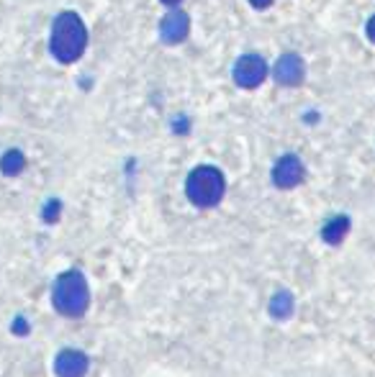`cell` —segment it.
<instances>
[{
	"instance_id": "obj_15",
	"label": "cell",
	"mask_w": 375,
	"mask_h": 377,
	"mask_svg": "<svg viewBox=\"0 0 375 377\" xmlns=\"http://www.w3.org/2000/svg\"><path fill=\"white\" fill-rule=\"evenodd\" d=\"M162 3H165V6H170V8H175L178 3H180V0H162Z\"/></svg>"
},
{
	"instance_id": "obj_5",
	"label": "cell",
	"mask_w": 375,
	"mask_h": 377,
	"mask_svg": "<svg viewBox=\"0 0 375 377\" xmlns=\"http://www.w3.org/2000/svg\"><path fill=\"white\" fill-rule=\"evenodd\" d=\"M272 77L283 88H296L306 77V65H303L298 54H283L272 67Z\"/></svg>"
},
{
	"instance_id": "obj_8",
	"label": "cell",
	"mask_w": 375,
	"mask_h": 377,
	"mask_svg": "<svg viewBox=\"0 0 375 377\" xmlns=\"http://www.w3.org/2000/svg\"><path fill=\"white\" fill-rule=\"evenodd\" d=\"M54 372L57 377H83L88 372V357L77 349H62L54 359Z\"/></svg>"
},
{
	"instance_id": "obj_14",
	"label": "cell",
	"mask_w": 375,
	"mask_h": 377,
	"mask_svg": "<svg viewBox=\"0 0 375 377\" xmlns=\"http://www.w3.org/2000/svg\"><path fill=\"white\" fill-rule=\"evenodd\" d=\"M365 31H368V39L375 44V15L368 21V29H365Z\"/></svg>"
},
{
	"instance_id": "obj_4",
	"label": "cell",
	"mask_w": 375,
	"mask_h": 377,
	"mask_svg": "<svg viewBox=\"0 0 375 377\" xmlns=\"http://www.w3.org/2000/svg\"><path fill=\"white\" fill-rule=\"evenodd\" d=\"M265 77H268V62L263 57H257V54H244L234 65V82L244 90L260 88Z\"/></svg>"
},
{
	"instance_id": "obj_3",
	"label": "cell",
	"mask_w": 375,
	"mask_h": 377,
	"mask_svg": "<svg viewBox=\"0 0 375 377\" xmlns=\"http://www.w3.org/2000/svg\"><path fill=\"white\" fill-rule=\"evenodd\" d=\"M226 192V180L221 170L211 167V164H201L195 167L185 180V195L188 200L198 208H213L221 203Z\"/></svg>"
},
{
	"instance_id": "obj_9",
	"label": "cell",
	"mask_w": 375,
	"mask_h": 377,
	"mask_svg": "<svg viewBox=\"0 0 375 377\" xmlns=\"http://www.w3.org/2000/svg\"><path fill=\"white\" fill-rule=\"evenodd\" d=\"M347 231H350V218H347V216H334V218L324 226L322 237L327 244H339V242L347 237Z\"/></svg>"
},
{
	"instance_id": "obj_7",
	"label": "cell",
	"mask_w": 375,
	"mask_h": 377,
	"mask_svg": "<svg viewBox=\"0 0 375 377\" xmlns=\"http://www.w3.org/2000/svg\"><path fill=\"white\" fill-rule=\"evenodd\" d=\"M188 34H190V18L183 11H170L159 23V37L165 44H180L188 39Z\"/></svg>"
},
{
	"instance_id": "obj_13",
	"label": "cell",
	"mask_w": 375,
	"mask_h": 377,
	"mask_svg": "<svg viewBox=\"0 0 375 377\" xmlns=\"http://www.w3.org/2000/svg\"><path fill=\"white\" fill-rule=\"evenodd\" d=\"M252 3V8H257V11H265V8L272 6V0H249Z\"/></svg>"
},
{
	"instance_id": "obj_11",
	"label": "cell",
	"mask_w": 375,
	"mask_h": 377,
	"mask_svg": "<svg viewBox=\"0 0 375 377\" xmlns=\"http://www.w3.org/2000/svg\"><path fill=\"white\" fill-rule=\"evenodd\" d=\"M270 316L278 318V321H285V318H291L293 313V296L291 293H285V290H280V293H275L270 300Z\"/></svg>"
},
{
	"instance_id": "obj_1",
	"label": "cell",
	"mask_w": 375,
	"mask_h": 377,
	"mask_svg": "<svg viewBox=\"0 0 375 377\" xmlns=\"http://www.w3.org/2000/svg\"><path fill=\"white\" fill-rule=\"evenodd\" d=\"M85 46H88V29H85L83 18L72 11H65L54 18L52 37H49V49H52L54 60L62 65H70L83 57Z\"/></svg>"
},
{
	"instance_id": "obj_10",
	"label": "cell",
	"mask_w": 375,
	"mask_h": 377,
	"mask_svg": "<svg viewBox=\"0 0 375 377\" xmlns=\"http://www.w3.org/2000/svg\"><path fill=\"white\" fill-rule=\"evenodd\" d=\"M23 167H26V157H23V152H18V149H8L6 154L0 157V172L8 175V178L21 175Z\"/></svg>"
},
{
	"instance_id": "obj_12",
	"label": "cell",
	"mask_w": 375,
	"mask_h": 377,
	"mask_svg": "<svg viewBox=\"0 0 375 377\" xmlns=\"http://www.w3.org/2000/svg\"><path fill=\"white\" fill-rule=\"evenodd\" d=\"M60 211H62L60 200H49V203L44 206V211H41V218H44L46 223H54L57 218H60Z\"/></svg>"
},
{
	"instance_id": "obj_6",
	"label": "cell",
	"mask_w": 375,
	"mask_h": 377,
	"mask_svg": "<svg viewBox=\"0 0 375 377\" xmlns=\"http://www.w3.org/2000/svg\"><path fill=\"white\" fill-rule=\"evenodd\" d=\"M303 180V162H301L296 154H285L280 157L275 167H272V183L280 187V190H291V187L301 185Z\"/></svg>"
},
{
	"instance_id": "obj_2",
	"label": "cell",
	"mask_w": 375,
	"mask_h": 377,
	"mask_svg": "<svg viewBox=\"0 0 375 377\" xmlns=\"http://www.w3.org/2000/svg\"><path fill=\"white\" fill-rule=\"evenodd\" d=\"M52 303L62 316H83L91 305V290H88L85 275L77 272V270L60 275L52 288Z\"/></svg>"
}]
</instances>
